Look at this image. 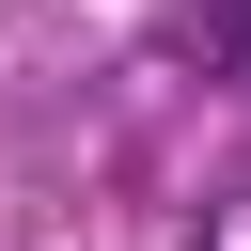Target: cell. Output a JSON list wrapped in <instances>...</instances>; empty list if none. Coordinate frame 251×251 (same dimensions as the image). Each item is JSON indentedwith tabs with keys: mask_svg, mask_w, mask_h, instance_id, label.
Listing matches in <instances>:
<instances>
[]
</instances>
